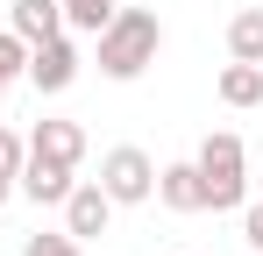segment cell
<instances>
[{
  "instance_id": "6da1fadb",
  "label": "cell",
  "mask_w": 263,
  "mask_h": 256,
  "mask_svg": "<svg viewBox=\"0 0 263 256\" xmlns=\"http://www.w3.org/2000/svg\"><path fill=\"white\" fill-rule=\"evenodd\" d=\"M100 79H114V85H128L142 79L149 64H157V50H164V22H157V7H114V22L100 29Z\"/></svg>"
},
{
  "instance_id": "7a4b0ae2",
  "label": "cell",
  "mask_w": 263,
  "mask_h": 256,
  "mask_svg": "<svg viewBox=\"0 0 263 256\" xmlns=\"http://www.w3.org/2000/svg\"><path fill=\"white\" fill-rule=\"evenodd\" d=\"M199 185H206V213H235V207H249V150H242V135L235 128H214L206 142H199Z\"/></svg>"
},
{
  "instance_id": "3957f363",
  "label": "cell",
  "mask_w": 263,
  "mask_h": 256,
  "mask_svg": "<svg viewBox=\"0 0 263 256\" xmlns=\"http://www.w3.org/2000/svg\"><path fill=\"white\" fill-rule=\"evenodd\" d=\"M100 192H107L114 207H142V199H157V157L135 150V142H114V150L100 157Z\"/></svg>"
},
{
  "instance_id": "277c9868",
  "label": "cell",
  "mask_w": 263,
  "mask_h": 256,
  "mask_svg": "<svg viewBox=\"0 0 263 256\" xmlns=\"http://www.w3.org/2000/svg\"><path fill=\"white\" fill-rule=\"evenodd\" d=\"M79 71H86V57H79L71 29L50 36V43H29V71H22V79L36 85V93H64V85H79Z\"/></svg>"
},
{
  "instance_id": "5b68a950",
  "label": "cell",
  "mask_w": 263,
  "mask_h": 256,
  "mask_svg": "<svg viewBox=\"0 0 263 256\" xmlns=\"http://www.w3.org/2000/svg\"><path fill=\"white\" fill-rule=\"evenodd\" d=\"M71 185H79V171H71V164H50V157H22V178H14V192L36 199V207H64Z\"/></svg>"
},
{
  "instance_id": "8992f818",
  "label": "cell",
  "mask_w": 263,
  "mask_h": 256,
  "mask_svg": "<svg viewBox=\"0 0 263 256\" xmlns=\"http://www.w3.org/2000/svg\"><path fill=\"white\" fill-rule=\"evenodd\" d=\"M107 221H114V199L100 192V178H92V185H71V192H64V235L92 242V235H107Z\"/></svg>"
},
{
  "instance_id": "52a82bcc",
  "label": "cell",
  "mask_w": 263,
  "mask_h": 256,
  "mask_svg": "<svg viewBox=\"0 0 263 256\" xmlns=\"http://www.w3.org/2000/svg\"><path fill=\"white\" fill-rule=\"evenodd\" d=\"M157 199L171 213H206V185H199V164H157Z\"/></svg>"
},
{
  "instance_id": "ba28073f",
  "label": "cell",
  "mask_w": 263,
  "mask_h": 256,
  "mask_svg": "<svg viewBox=\"0 0 263 256\" xmlns=\"http://www.w3.org/2000/svg\"><path fill=\"white\" fill-rule=\"evenodd\" d=\"M29 157H50V164H86V128L79 121H36V135H29Z\"/></svg>"
},
{
  "instance_id": "9c48e42d",
  "label": "cell",
  "mask_w": 263,
  "mask_h": 256,
  "mask_svg": "<svg viewBox=\"0 0 263 256\" xmlns=\"http://www.w3.org/2000/svg\"><path fill=\"white\" fill-rule=\"evenodd\" d=\"M7 29L22 43H50V36H64V7L57 0H14L7 7Z\"/></svg>"
},
{
  "instance_id": "30bf717a",
  "label": "cell",
  "mask_w": 263,
  "mask_h": 256,
  "mask_svg": "<svg viewBox=\"0 0 263 256\" xmlns=\"http://www.w3.org/2000/svg\"><path fill=\"white\" fill-rule=\"evenodd\" d=\"M214 93H220V107H263V64L228 57V64H220V79H214Z\"/></svg>"
},
{
  "instance_id": "8fae6325",
  "label": "cell",
  "mask_w": 263,
  "mask_h": 256,
  "mask_svg": "<svg viewBox=\"0 0 263 256\" xmlns=\"http://www.w3.org/2000/svg\"><path fill=\"white\" fill-rule=\"evenodd\" d=\"M228 57H242V64H263V7H242V14L228 22Z\"/></svg>"
},
{
  "instance_id": "7c38bea8",
  "label": "cell",
  "mask_w": 263,
  "mask_h": 256,
  "mask_svg": "<svg viewBox=\"0 0 263 256\" xmlns=\"http://www.w3.org/2000/svg\"><path fill=\"white\" fill-rule=\"evenodd\" d=\"M64 7V29H79V36H100L107 22H114V7L121 0H57Z\"/></svg>"
},
{
  "instance_id": "4fadbf2b",
  "label": "cell",
  "mask_w": 263,
  "mask_h": 256,
  "mask_svg": "<svg viewBox=\"0 0 263 256\" xmlns=\"http://www.w3.org/2000/svg\"><path fill=\"white\" fill-rule=\"evenodd\" d=\"M22 256H86V242H79V235H43V228H36V235H22Z\"/></svg>"
},
{
  "instance_id": "5bb4252c",
  "label": "cell",
  "mask_w": 263,
  "mask_h": 256,
  "mask_svg": "<svg viewBox=\"0 0 263 256\" xmlns=\"http://www.w3.org/2000/svg\"><path fill=\"white\" fill-rule=\"evenodd\" d=\"M22 71H29V43L14 36V29H0V85H14Z\"/></svg>"
},
{
  "instance_id": "9a60e30c",
  "label": "cell",
  "mask_w": 263,
  "mask_h": 256,
  "mask_svg": "<svg viewBox=\"0 0 263 256\" xmlns=\"http://www.w3.org/2000/svg\"><path fill=\"white\" fill-rule=\"evenodd\" d=\"M22 157H29V142L14 128H0V178H22Z\"/></svg>"
},
{
  "instance_id": "2e32d148",
  "label": "cell",
  "mask_w": 263,
  "mask_h": 256,
  "mask_svg": "<svg viewBox=\"0 0 263 256\" xmlns=\"http://www.w3.org/2000/svg\"><path fill=\"white\" fill-rule=\"evenodd\" d=\"M242 242L263 256V199H256V207H242Z\"/></svg>"
},
{
  "instance_id": "e0dca14e",
  "label": "cell",
  "mask_w": 263,
  "mask_h": 256,
  "mask_svg": "<svg viewBox=\"0 0 263 256\" xmlns=\"http://www.w3.org/2000/svg\"><path fill=\"white\" fill-rule=\"evenodd\" d=\"M7 199H14V178H0V207H7Z\"/></svg>"
},
{
  "instance_id": "ac0fdd59",
  "label": "cell",
  "mask_w": 263,
  "mask_h": 256,
  "mask_svg": "<svg viewBox=\"0 0 263 256\" xmlns=\"http://www.w3.org/2000/svg\"><path fill=\"white\" fill-rule=\"evenodd\" d=\"M0 107H7V85H0Z\"/></svg>"
},
{
  "instance_id": "d6986e66",
  "label": "cell",
  "mask_w": 263,
  "mask_h": 256,
  "mask_svg": "<svg viewBox=\"0 0 263 256\" xmlns=\"http://www.w3.org/2000/svg\"><path fill=\"white\" fill-rule=\"evenodd\" d=\"M256 192H263V171H256Z\"/></svg>"
}]
</instances>
